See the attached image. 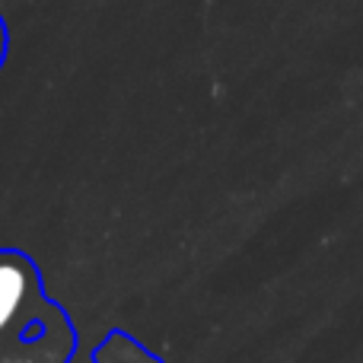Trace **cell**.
I'll return each instance as SVG.
<instances>
[{
    "label": "cell",
    "instance_id": "1",
    "mask_svg": "<svg viewBox=\"0 0 363 363\" xmlns=\"http://www.w3.org/2000/svg\"><path fill=\"white\" fill-rule=\"evenodd\" d=\"M32 294V271L23 258L0 255V335L16 322Z\"/></svg>",
    "mask_w": 363,
    "mask_h": 363
},
{
    "label": "cell",
    "instance_id": "2",
    "mask_svg": "<svg viewBox=\"0 0 363 363\" xmlns=\"http://www.w3.org/2000/svg\"><path fill=\"white\" fill-rule=\"evenodd\" d=\"M4 57H6V23L0 16V64H4Z\"/></svg>",
    "mask_w": 363,
    "mask_h": 363
}]
</instances>
